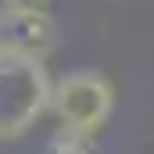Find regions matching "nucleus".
Returning a JSON list of instances; mask_svg holds the SVG:
<instances>
[{"mask_svg": "<svg viewBox=\"0 0 154 154\" xmlns=\"http://www.w3.org/2000/svg\"><path fill=\"white\" fill-rule=\"evenodd\" d=\"M111 108H115V86H111V79L104 72L79 68V72L54 79L50 115L61 125L57 147H65V154L90 151L97 133L111 118Z\"/></svg>", "mask_w": 154, "mask_h": 154, "instance_id": "obj_1", "label": "nucleus"}, {"mask_svg": "<svg viewBox=\"0 0 154 154\" xmlns=\"http://www.w3.org/2000/svg\"><path fill=\"white\" fill-rule=\"evenodd\" d=\"M54 75L43 57H7L0 61V143L22 140L50 111Z\"/></svg>", "mask_w": 154, "mask_h": 154, "instance_id": "obj_2", "label": "nucleus"}, {"mask_svg": "<svg viewBox=\"0 0 154 154\" xmlns=\"http://www.w3.org/2000/svg\"><path fill=\"white\" fill-rule=\"evenodd\" d=\"M54 18L47 14V7H7L0 4V61L29 54L43 57L54 50Z\"/></svg>", "mask_w": 154, "mask_h": 154, "instance_id": "obj_3", "label": "nucleus"}, {"mask_svg": "<svg viewBox=\"0 0 154 154\" xmlns=\"http://www.w3.org/2000/svg\"><path fill=\"white\" fill-rule=\"evenodd\" d=\"M7 7H47V0H4Z\"/></svg>", "mask_w": 154, "mask_h": 154, "instance_id": "obj_4", "label": "nucleus"}]
</instances>
